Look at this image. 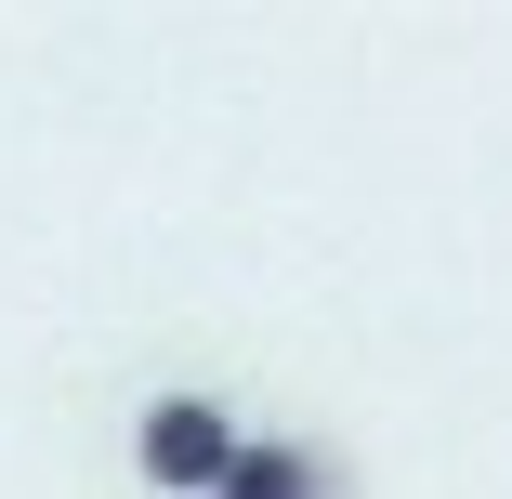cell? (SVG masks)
<instances>
[{"mask_svg": "<svg viewBox=\"0 0 512 499\" xmlns=\"http://www.w3.org/2000/svg\"><path fill=\"white\" fill-rule=\"evenodd\" d=\"M132 460L158 473V499H211V486H224V460H237L224 394H158V408H145V434H132Z\"/></svg>", "mask_w": 512, "mask_h": 499, "instance_id": "1", "label": "cell"}, {"mask_svg": "<svg viewBox=\"0 0 512 499\" xmlns=\"http://www.w3.org/2000/svg\"><path fill=\"white\" fill-rule=\"evenodd\" d=\"M211 499H329V460L289 447V434H237V460H224Z\"/></svg>", "mask_w": 512, "mask_h": 499, "instance_id": "2", "label": "cell"}]
</instances>
